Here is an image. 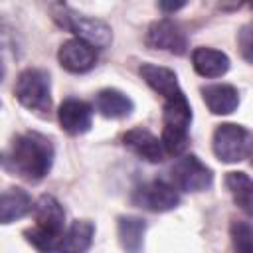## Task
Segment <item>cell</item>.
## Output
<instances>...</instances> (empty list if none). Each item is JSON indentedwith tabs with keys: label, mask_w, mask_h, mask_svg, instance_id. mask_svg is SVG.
I'll return each instance as SVG.
<instances>
[{
	"label": "cell",
	"mask_w": 253,
	"mask_h": 253,
	"mask_svg": "<svg viewBox=\"0 0 253 253\" xmlns=\"http://www.w3.org/2000/svg\"><path fill=\"white\" fill-rule=\"evenodd\" d=\"M53 164V144L40 132H26L12 140L4 166L28 182H40Z\"/></svg>",
	"instance_id": "obj_1"
},
{
	"label": "cell",
	"mask_w": 253,
	"mask_h": 253,
	"mask_svg": "<svg viewBox=\"0 0 253 253\" xmlns=\"http://www.w3.org/2000/svg\"><path fill=\"white\" fill-rule=\"evenodd\" d=\"M14 95L18 103L28 111L38 113L40 117H47L51 111V87L47 71L38 67L24 69L16 79Z\"/></svg>",
	"instance_id": "obj_2"
},
{
	"label": "cell",
	"mask_w": 253,
	"mask_h": 253,
	"mask_svg": "<svg viewBox=\"0 0 253 253\" xmlns=\"http://www.w3.org/2000/svg\"><path fill=\"white\" fill-rule=\"evenodd\" d=\"M213 154L225 164H235L253 154V136L247 128L233 123H223L213 132Z\"/></svg>",
	"instance_id": "obj_3"
},
{
	"label": "cell",
	"mask_w": 253,
	"mask_h": 253,
	"mask_svg": "<svg viewBox=\"0 0 253 253\" xmlns=\"http://www.w3.org/2000/svg\"><path fill=\"white\" fill-rule=\"evenodd\" d=\"M53 18L57 20V24L61 28L73 32L77 38L89 42L95 47H107L111 43V40H113L111 28L105 22L97 20V18H89V16L77 14V12L67 10V8L57 10Z\"/></svg>",
	"instance_id": "obj_4"
},
{
	"label": "cell",
	"mask_w": 253,
	"mask_h": 253,
	"mask_svg": "<svg viewBox=\"0 0 253 253\" xmlns=\"http://www.w3.org/2000/svg\"><path fill=\"white\" fill-rule=\"evenodd\" d=\"M172 180L184 192H202L211 186V170L194 154H184L172 164Z\"/></svg>",
	"instance_id": "obj_5"
},
{
	"label": "cell",
	"mask_w": 253,
	"mask_h": 253,
	"mask_svg": "<svg viewBox=\"0 0 253 253\" xmlns=\"http://www.w3.org/2000/svg\"><path fill=\"white\" fill-rule=\"evenodd\" d=\"M132 202L138 208H144L154 213H162V211L174 210L180 204V196L174 186H170L162 180H152L134 190Z\"/></svg>",
	"instance_id": "obj_6"
},
{
	"label": "cell",
	"mask_w": 253,
	"mask_h": 253,
	"mask_svg": "<svg viewBox=\"0 0 253 253\" xmlns=\"http://www.w3.org/2000/svg\"><path fill=\"white\" fill-rule=\"evenodd\" d=\"M146 45L152 49L170 51L174 55H182L188 49V38L184 30L172 20H156L146 30Z\"/></svg>",
	"instance_id": "obj_7"
},
{
	"label": "cell",
	"mask_w": 253,
	"mask_h": 253,
	"mask_svg": "<svg viewBox=\"0 0 253 253\" xmlns=\"http://www.w3.org/2000/svg\"><path fill=\"white\" fill-rule=\"evenodd\" d=\"M57 59L61 67L69 73H87L97 63V51L95 45L81 38H73L61 43L57 51Z\"/></svg>",
	"instance_id": "obj_8"
},
{
	"label": "cell",
	"mask_w": 253,
	"mask_h": 253,
	"mask_svg": "<svg viewBox=\"0 0 253 253\" xmlns=\"http://www.w3.org/2000/svg\"><path fill=\"white\" fill-rule=\"evenodd\" d=\"M57 119L61 128L71 134V136H79L85 134L91 128L93 123V109L89 103L79 101V99H65L59 109H57Z\"/></svg>",
	"instance_id": "obj_9"
},
{
	"label": "cell",
	"mask_w": 253,
	"mask_h": 253,
	"mask_svg": "<svg viewBox=\"0 0 253 253\" xmlns=\"http://www.w3.org/2000/svg\"><path fill=\"white\" fill-rule=\"evenodd\" d=\"M123 144L132 154H136L138 158L148 160V162H162L166 156V148H164L162 140H158L150 130L140 128V126L126 130L123 134Z\"/></svg>",
	"instance_id": "obj_10"
},
{
	"label": "cell",
	"mask_w": 253,
	"mask_h": 253,
	"mask_svg": "<svg viewBox=\"0 0 253 253\" xmlns=\"http://www.w3.org/2000/svg\"><path fill=\"white\" fill-rule=\"evenodd\" d=\"M34 217H36V225L42 227L43 231L51 233L53 237L59 239L63 237V227H65V211L61 208V204L53 198V196H40L38 202L34 204Z\"/></svg>",
	"instance_id": "obj_11"
},
{
	"label": "cell",
	"mask_w": 253,
	"mask_h": 253,
	"mask_svg": "<svg viewBox=\"0 0 253 253\" xmlns=\"http://www.w3.org/2000/svg\"><path fill=\"white\" fill-rule=\"evenodd\" d=\"M138 73H140V77H142L158 95L164 97V101L184 95V91H182L180 85H178L176 73H174L172 69H168V67L154 65V63H142V65L138 67Z\"/></svg>",
	"instance_id": "obj_12"
},
{
	"label": "cell",
	"mask_w": 253,
	"mask_h": 253,
	"mask_svg": "<svg viewBox=\"0 0 253 253\" xmlns=\"http://www.w3.org/2000/svg\"><path fill=\"white\" fill-rule=\"evenodd\" d=\"M202 97L210 113L213 115H229L239 105V93L233 85L227 83H215L202 87Z\"/></svg>",
	"instance_id": "obj_13"
},
{
	"label": "cell",
	"mask_w": 253,
	"mask_h": 253,
	"mask_svg": "<svg viewBox=\"0 0 253 253\" xmlns=\"http://www.w3.org/2000/svg\"><path fill=\"white\" fill-rule=\"evenodd\" d=\"M192 65L196 69V73H200L202 77H221L227 73L229 69V57L219 51V49H211V47H196L192 51Z\"/></svg>",
	"instance_id": "obj_14"
},
{
	"label": "cell",
	"mask_w": 253,
	"mask_h": 253,
	"mask_svg": "<svg viewBox=\"0 0 253 253\" xmlns=\"http://www.w3.org/2000/svg\"><path fill=\"white\" fill-rule=\"evenodd\" d=\"M95 109L105 119H125L132 113L134 103L119 89H103L95 97Z\"/></svg>",
	"instance_id": "obj_15"
},
{
	"label": "cell",
	"mask_w": 253,
	"mask_h": 253,
	"mask_svg": "<svg viewBox=\"0 0 253 253\" xmlns=\"http://www.w3.org/2000/svg\"><path fill=\"white\" fill-rule=\"evenodd\" d=\"M34 210L32 198L22 188H8L0 198V221L12 223Z\"/></svg>",
	"instance_id": "obj_16"
},
{
	"label": "cell",
	"mask_w": 253,
	"mask_h": 253,
	"mask_svg": "<svg viewBox=\"0 0 253 253\" xmlns=\"http://www.w3.org/2000/svg\"><path fill=\"white\" fill-rule=\"evenodd\" d=\"M95 235V225L89 219H75L67 231L61 237L59 251H73V253H83L91 247Z\"/></svg>",
	"instance_id": "obj_17"
},
{
	"label": "cell",
	"mask_w": 253,
	"mask_h": 253,
	"mask_svg": "<svg viewBox=\"0 0 253 253\" xmlns=\"http://www.w3.org/2000/svg\"><path fill=\"white\" fill-rule=\"evenodd\" d=\"M225 186L235 202V206L253 217V178H249L245 172H227Z\"/></svg>",
	"instance_id": "obj_18"
},
{
	"label": "cell",
	"mask_w": 253,
	"mask_h": 253,
	"mask_svg": "<svg viewBox=\"0 0 253 253\" xmlns=\"http://www.w3.org/2000/svg\"><path fill=\"white\" fill-rule=\"evenodd\" d=\"M144 231H146V221L136 215H121L117 221V233L121 247L126 251H140L142 241H144Z\"/></svg>",
	"instance_id": "obj_19"
},
{
	"label": "cell",
	"mask_w": 253,
	"mask_h": 253,
	"mask_svg": "<svg viewBox=\"0 0 253 253\" xmlns=\"http://www.w3.org/2000/svg\"><path fill=\"white\" fill-rule=\"evenodd\" d=\"M190 123H192V107L186 95L168 99L164 103V125H174V126L188 130Z\"/></svg>",
	"instance_id": "obj_20"
},
{
	"label": "cell",
	"mask_w": 253,
	"mask_h": 253,
	"mask_svg": "<svg viewBox=\"0 0 253 253\" xmlns=\"http://www.w3.org/2000/svg\"><path fill=\"white\" fill-rule=\"evenodd\" d=\"M162 144L166 148V154H182L188 146V130L186 128H180V126H174V125H164L162 128Z\"/></svg>",
	"instance_id": "obj_21"
},
{
	"label": "cell",
	"mask_w": 253,
	"mask_h": 253,
	"mask_svg": "<svg viewBox=\"0 0 253 253\" xmlns=\"http://www.w3.org/2000/svg\"><path fill=\"white\" fill-rule=\"evenodd\" d=\"M231 243L237 251L251 253L253 251V225L247 221H231L229 225Z\"/></svg>",
	"instance_id": "obj_22"
},
{
	"label": "cell",
	"mask_w": 253,
	"mask_h": 253,
	"mask_svg": "<svg viewBox=\"0 0 253 253\" xmlns=\"http://www.w3.org/2000/svg\"><path fill=\"white\" fill-rule=\"evenodd\" d=\"M237 45L241 51V57L249 63H253V22L245 24L237 34Z\"/></svg>",
	"instance_id": "obj_23"
},
{
	"label": "cell",
	"mask_w": 253,
	"mask_h": 253,
	"mask_svg": "<svg viewBox=\"0 0 253 253\" xmlns=\"http://www.w3.org/2000/svg\"><path fill=\"white\" fill-rule=\"evenodd\" d=\"M188 4V0H158V8L164 14H174L178 10H182Z\"/></svg>",
	"instance_id": "obj_24"
},
{
	"label": "cell",
	"mask_w": 253,
	"mask_h": 253,
	"mask_svg": "<svg viewBox=\"0 0 253 253\" xmlns=\"http://www.w3.org/2000/svg\"><path fill=\"white\" fill-rule=\"evenodd\" d=\"M243 2H247L249 6H253V0H243Z\"/></svg>",
	"instance_id": "obj_25"
}]
</instances>
